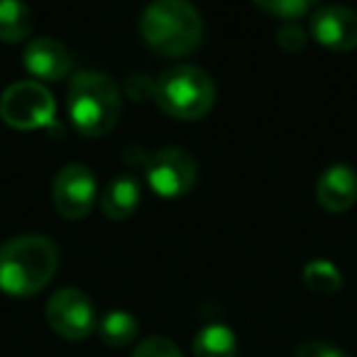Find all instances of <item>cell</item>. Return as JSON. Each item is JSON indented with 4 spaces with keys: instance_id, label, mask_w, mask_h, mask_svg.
<instances>
[{
    "instance_id": "obj_1",
    "label": "cell",
    "mask_w": 357,
    "mask_h": 357,
    "mask_svg": "<svg viewBox=\"0 0 357 357\" xmlns=\"http://www.w3.org/2000/svg\"><path fill=\"white\" fill-rule=\"evenodd\" d=\"M59 267L54 240L42 233H25L0 245V289L10 296H32L50 284Z\"/></svg>"
},
{
    "instance_id": "obj_2",
    "label": "cell",
    "mask_w": 357,
    "mask_h": 357,
    "mask_svg": "<svg viewBox=\"0 0 357 357\" xmlns=\"http://www.w3.org/2000/svg\"><path fill=\"white\" fill-rule=\"evenodd\" d=\"M66 108L76 130L89 137L110 132L120 118V89L108 74L96 69H81L74 74L66 93Z\"/></svg>"
},
{
    "instance_id": "obj_3",
    "label": "cell",
    "mask_w": 357,
    "mask_h": 357,
    "mask_svg": "<svg viewBox=\"0 0 357 357\" xmlns=\"http://www.w3.org/2000/svg\"><path fill=\"white\" fill-rule=\"evenodd\" d=\"M139 32L157 52L178 56L199 47L204 20L189 0H154L142 10Z\"/></svg>"
},
{
    "instance_id": "obj_4",
    "label": "cell",
    "mask_w": 357,
    "mask_h": 357,
    "mask_svg": "<svg viewBox=\"0 0 357 357\" xmlns=\"http://www.w3.org/2000/svg\"><path fill=\"white\" fill-rule=\"evenodd\" d=\"M152 96L164 113L181 120H199L213 108L215 84L196 64H174L154 79Z\"/></svg>"
},
{
    "instance_id": "obj_5",
    "label": "cell",
    "mask_w": 357,
    "mask_h": 357,
    "mask_svg": "<svg viewBox=\"0 0 357 357\" xmlns=\"http://www.w3.org/2000/svg\"><path fill=\"white\" fill-rule=\"evenodd\" d=\"M56 100L40 81H15L0 96V118L20 130L54 123Z\"/></svg>"
},
{
    "instance_id": "obj_6",
    "label": "cell",
    "mask_w": 357,
    "mask_h": 357,
    "mask_svg": "<svg viewBox=\"0 0 357 357\" xmlns=\"http://www.w3.org/2000/svg\"><path fill=\"white\" fill-rule=\"evenodd\" d=\"M199 176L194 154L184 147H162L147 159V181L154 194L178 199L191 191Z\"/></svg>"
},
{
    "instance_id": "obj_7",
    "label": "cell",
    "mask_w": 357,
    "mask_h": 357,
    "mask_svg": "<svg viewBox=\"0 0 357 357\" xmlns=\"http://www.w3.org/2000/svg\"><path fill=\"white\" fill-rule=\"evenodd\" d=\"M47 321L66 340H84L98 326L93 301L76 287L56 289L52 294L47 301Z\"/></svg>"
},
{
    "instance_id": "obj_8",
    "label": "cell",
    "mask_w": 357,
    "mask_h": 357,
    "mask_svg": "<svg viewBox=\"0 0 357 357\" xmlns=\"http://www.w3.org/2000/svg\"><path fill=\"white\" fill-rule=\"evenodd\" d=\"M52 196H54L56 211L64 218H84L98 199V178H96L93 169L81 162L61 167L52 184Z\"/></svg>"
},
{
    "instance_id": "obj_9",
    "label": "cell",
    "mask_w": 357,
    "mask_h": 357,
    "mask_svg": "<svg viewBox=\"0 0 357 357\" xmlns=\"http://www.w3.org/2000/svg\"><path fill=\"white\" fill-rule=\"evenodd\" d=\"M311 35L331 50H352L357 47V10L337 3L318 6L311 13Z\"/></svg>"
},
{
    "instance_id": "obj_10",
    "label": "cell",
    "mask_w": 357,
    "mask_h": 357,
    "mask_svg": "<svg viewBox=\"0 0 357 357\" xmlns=\"http://www.w3.org/2000/svg\"><path fill=\"white\" fill-rule=\"evenodd\" d=\"M22 64L37 79L59 81L71 71V52L54 37H35L22 50Z\"/></svg>"
},
{
    "instance_id": "obj_11",
    "label": "cell",
    "mask_w": 357,
    "mask_h": 357,
    "mask_svg": "<svg viewBox=\"0 0 357 357\" xmlns=\"http://www.w3.org/2000/svg\"><path fill=\"white\" fill-rule=\"evenodd\" d=\"M316 199L326 211L342 213L357 201V172L350 164H331L316 181Z\"/></svg>"
},
{
    "instance_id": "obj_12",
    "label": "cell",
    "mask_w": 357,
    "mask_h": 357,
    "mask_svg": "<svg viewBox=\"0 0 357 357\" xmlns=\"http://www.w3.org/2000/svg\"><path fill=\"white\" fill-rule=\"evenodd\" d=\"M139 199H142V184L135 174H115L105 189L100 191V208L108 218L123 220L137 211Z\"/></svg>"
},
{
    "instance_id": "obj_13",
    "label": "cell",
    "mask_w": 357,
    "mask_h": 357,
    "mask_svg": "<svg viewBox=\"0 0 357 357\" xmlns=\"http://www.w3.org/2000/svg\"><path fill=\"white\" fill-rule=\"evenodd\" d=\"M196 357H235L238 355V337L233 328L225 323H206L194 337Z\"/></svg>"
},
{
    "instance_id": "obj_14",
    "label": "cell",
    "mask_w": 357,
    "mask_h": 357,
    "mask_svg": "<svg viewBox=\"0 0 357 357\" xmlns=\"http://www.w3.org/2000/svg\"><path fill=\"white\" fill-rule=\"evenodd\" d=\"M96 331H98L100 340H103L105 345L123 347L137 337L139 323H137V318L130 311H125V308H110V311H105L103 316L98 318Z\"/></svg>"
},
{
    "instance_id": "obj_15",
    "label": "cell",
    "mask_w": 357,
    "mask_h": 357,
    "mask_svg": "<svg viewBox=\"0 0 357 357\" xmlns=\"http://www.w3.org/2000/svg\"><path fill=\"white\" fill-rule=\"evenodd\" d=\"M32 10L20 0H0V40L22 42L32 32Z\"/></svg>"
},
{
    "instance_id": "obj_16",
    "label": "cell",
    "mask_w": 357,
    "mask_h": 357,
    "mask_svg": "<svg viewBox=\"0 0 357 357\" xmlns=\"http://www.w3.org/2000/svg\"><path fill=\"white\" fill-rule=\"evenodd\" d=\"M303 284L316 294H335L342 287L340 267L331 259H311L303 267Z\"/></svg>"
},
{
    "instance_id": "obj_17",
    "label": "cell",
    "mask_w": 357,
    "mask_h": 357,
    "mask_svg": "<svg viewBox=\"0 0 357 357\" xmlns=\"http://www.w3.org/2000/svg\"><path fill=\"white\" fill-rule=\"evenodd\" d=\"M255 6L277 15L282 22H298L306 13H311V0H255Z\"/></svg>"
},
{
    "instance_id": "obj_18",
    "label": "cell",
    "mask_w": 357,
    "mask_h": 357,
    "mask_svg": "<svg viewBox=\"0 0 357 357\" xmlns=\"http://www.w3.org/2000/svg\"><path fill=\"white\" fill-rule=\"evenodd\" d=\"M132 357H184V355H181V350H178L169 337L149 335V337H144V340H139Z\"/></svg>"
},
{
    "instance_id": "obj_19",
    "label": "cell",
    "mask_w": 357,
    "mask_h": 357,
    "mask_svg": "<svg viewBox=\"0 0 357 357\" xmlns=\"http://www.w3.org/2000/svg\"><path fill=\"white\" fill-rule=\"evenodd\" d=\"M274 37H277V45L287 52H298L306 47V32L298 22H282Z\"/></svg>"
},
{
    "instance_id": "obj_20",
    "label": "cell",
    "mask_w": 357,
    "mask_h": 357,
    "mask_svg": "<svg viewBox=\"0 0 357 357\" xmlns=\"http://www.w3.org/2000/svg\"><path fill=\"white\" fill-rule=\"evenodd\" d=\"M294 357H350L345 350L323 340H306L294 350Z\"/></svg>"
}]
</instances>
